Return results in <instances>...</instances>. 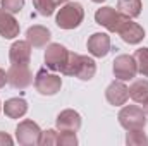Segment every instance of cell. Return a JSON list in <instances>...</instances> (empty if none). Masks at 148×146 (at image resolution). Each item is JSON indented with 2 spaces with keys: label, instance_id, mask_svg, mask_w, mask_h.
I'll return each mask as SVG.
<instances>
[{
  "label": "cell",
  "instance_id": "5bb4252c",
  "mask_svg": "<svg viewBox=\"0 0 148 146\" xmlns=\"http://www.w3.org/2000/svg\"><path fill=\"white\" fill-rule=\"evenodd\" d=\"M19 35V23L14 19L10 12L5 9H0V36L12 40Z\"/></svg>",
  "mask_w": 148,
  "mask_h": 146
},
{
  "label": "cell",
  "instance_id": "83f0119b",
  "mask_svg": "<svg viewBox=\"0 0 148 146\" xmlns=\"http://www.w3.org/2000/svg\"><path fill=\"white\" fill-rule=\"evenodd\" d=\"M143 110H145V113L148 115V100H145V102H143Z\"/></svg>",
  "mask_w": 148,
  "mask_h": 146
},
{
  "label": "cell",
  "instance_id": "ffe728a7",
  "mask_svg": "<svg viewBox=\"0 0 148 146\" xmlns=\"http://www.w3.org/2000/svg\"><path fill=\"white\" fill-rule=\"evenodd\" d=\"M134 60L138 65V72H141L145 77H148V48H140L134 52Z\"/></svg>",
  "mask_w": 148,
  "mask_h": 146
},
{
  "label": "cell",
  "instance_id": "277c9868",
  "mask_svg": "<svg viewBox=\"0 0 148 146\" xmlns=\"http://www.w3.org/2000/svg\"><path fill=\"white\" fill-rule=\"evenodd\" d=\"M7 83L17 89H24L33 83V74L28 64H12L7 71Z\"/></svg>",
  "mask_w": 148,
  "mask_h": 146
},
{
  "label": "cell",
  "instance_id": "7c38bea8",
  "mask_svg": "<svg viewBox=\"0 0 148 146\" xmlns=\"http://www.w3.org/2000/svg\"><path fill=\"white\" fill-rule=\"evenodd\" d=\"M9 59L12 64H29L31 60V45L29 41H16L9 50Z\"/></svg>",
  "mask_w": 148,
  "mask_h": 146
},
{
  "label": "cell",
  "instance_id": "8fae6325",
  "mask_svg": "<svg viewBox=\"0 0 148 146\" xmlns=\"http://www.w3.org/2000/svg\"><path fill=\"white\" fill-rule=\"evenodd\" d=\"M88 52L93 57H105L110 52V38L105 33H95L88 40Z\"/></svg>",
  "mask_w": 148,
  "mask_h": 146
},
{
  "label": "cell",
  "instance_id": "9c48e42d",
  "mask_svg": "<svg viewBox=\"0 0 148 146\" xmlns=\"http://www.w3.org/2000/svg\"><path fill=\"white\" fill-rule=\"evenodd\" d=\"M117 33L121 35V38H122L126 43H129V45H136V43H140V41L145 38V29H143L140 24L133 23L131 19H126V21L121 24V28H119Z\"/></svg>",
  "mask_w": 148,
  "mask_h": 146
},
{
  "label": "cell",
  "instance_id": "484cf974",
  "mask_svg": "<svg viewBox=\"0 0 148 146\" xmlns=\"http://www.w3.org/2000/svg\"><path fill=\"white\" fill-rule=\"evenodd\" d=\"M0 145L10 146V145H12V138H10L9 134H5V132H0Z\"/></svg>",
  "mask_w": 148,
  "mask_h": 146
},
{
  "label": "cell",
  "instance_id": "3957f363",
  "mask_svg": "<svg viewBox=\"0 0 148 146\" xmlns=\"http://www.w3.org/2000/svg\"><path fill=\"white\" fill-rule=\"evenodd\" d=\"M126 19H129V17L122 16V14H121L117 9H114V7H102V9H98L97 14H95V21H97L100 26L107 28L110 33H117L119 28H121V24H122Z\"/></svg>",
  "mask_w": 148,
  "mask_h": 146
},
{
  "label": "cell",
  "instance_id": "ba28073f",
  "mask_svg": "<svg viewBox=\"0 0 148 146\" xmlns=\"http://www.w3.org/2000/svg\"><path fill=\"white\" fill-rule=\"evenodd\" d=\"M138 72V65L133 55H119L114 60V74L121 81H129Z\"/></svg>",
  "mask_w": 148,
  "mask_h": 146
},
{
  "label": "cell",
  "instance_id": "e0dca14e",
  "mask_svg": "<svg viewBox=\"0 0 148 146\" xmlns=\"http://www.w3.org/2000/svg\"><path fill=\"white\" fill-rule=\"evenodd\" d=\"M3 112H5V115L10 117V119H19V117H23V115L28 112V103H26V100H23V98H10V100L5 102Z\"/></svg>",
  "mask_w": 148,
  "mask_h": 146
},
{
  "label": "cell",
  "instance_id": "7a4b0ae2",
  "mask_svg": "<svg viewBox=\"0 0 148 146\" xmlns=\"http://www.w3.org/2000/svg\"><path fill=\"white\" fill-rule=\"evenodd\" d=\"M119 122L126 131H140L147 126V113L136 105H129L119 112Z\"/></svg>",
  "mask_w": 148,
  "mask_h": 146
},
{
  "label": "cell",
  "instance_id": "f546056e",
  "mask_svg": "<svg viewBox=\"0 0 148 146\" xmlns=\"http://www.w3.org/2000/svg\"><path fill=\"white\" fill-rule=\"evenodd\" d=\"M91 2H97V3H102V2H105V0H91Z\"/></svg>",
  "mask_w": 148,
  "mask_h": 146
},
{
  "label": "cell",
  "instance_id": "5b68a950",
  "mask_svg": "<svg viewBox=\"0 0 148 146\" xmlns=\"http://www.w3.org/2000/svg\"><path fill=\"white\" fill-rule=\"evenodd\" d=\"M16 138L21 145L24 146H35L40 145V138H41V129L38 127L33 120H23L17 129H16Z\"/></svg>",
  "mask_w": 148,
  "mask_h": 146
},
{
  "label": "cell",
  "instance_id": "d4e9b609",
  "mask_svg": "<svg viewBox=\"0 0 148 146\" xmlns=\"http://www.w3.org/2000/svg\"><path fill=\"white\" fill-rule=\"evenodd\" d=\"M57 134H59V132H55L53 129L41 132L40 145H41V146H53V145H57Z\"/></svg>",
  "mask_w": 148,
  "mask_h": 146
},
{
  "label": "cell",
  "instance_id": "6da1fadb",
  "mask_svg": "<svg viewBox=\"0 0 148 146\" xmlns=\"http://www.w3.org/2000/svg\"><path fill=\"white\" fill-rule=\"evenodd\" d=\"M83 17H84L83 5L77 2H69L59 10L55 21H57V26L62 29H74L81 24Z\"/></svg>",
  "mask_w": 148,
  "mask_h": 146
},
{
  "label": "cell",
  "instance_id": "ac0fdd59",
  "mask_svg": "<svg viewBox=\"0 0 148 146\" xmlns=\"http://www.w3.org/2000/svg\"><path fill=\"white\" fill-rule=\"evenodd\" d=\"M117 10L126 17H138L141 14V0H119Z\"/></svg>",
  "mask_w": 148,
  "mask_h": 146
},
{
  "label": "cell",
  "instance_id": "9a60e30c",
  "mask_svg": "<svg viewBox=\"0 0 148 146\" xmlns=\"http://www.w3.org/2000/svg\"><path fill=\"white\" fill-rule=\"evenodd\" d=\"M26 40L29 41L31 46L35 48H41L50 41V31L45 26H31L26 31Z\"/></svg>",
  "mask_w": 148,
  "mask_h": 146
},
{
  "label": "cell",
  "instance_id": "52a82bcc",
  "mask_svg": "<svg viewBox=\"0 0 148 146\" xmlns=\"http://www.w3.org/2000/svg\"><path fill=\"white\" fill-rule=\"evenodd\" d=\"M67 55L69 52L66 46H62L60 43H50L45 52V64L50 71H60L67 60Z\"/></svg>",
  "mask_w": 148,
  "mask_h": 146
},
{
  "label": "cell",
  "instance_id": "2e32d148",
  "mask_svg": "<svg viewBox=\"0 0 148 146\" xmlns=\"http://www.w3.org/2000/svg\"><path fill=\"white\" fill-rule=\"evenodd\" d=\"M97 72V65H95V60L86 57V55H79V60H77V67H76V77L83 79V81H90Z\"/></svg>",
  "mask_w": 148,
  "mask_h": 146
},
{
  "label": "cell",
  "instance_id": "4316f807",
  "mask_svg": "<svg viewBox=\"0 0 148 146\" xmlns=\"http://www.w3.org/2000/svg\"><path fill=\"white\" fill-rule=\"evenodd\" d=\"M5 83H7V72L3 69H0V88H3Z\"/></svg>",
  "mask_w": 148,
  "mask_h": 146
},
{
  "label": "cell",
  "instance_id": "f1b7e54d",
  "mask_svg": "<svg viewBox=\"0 0 148 146\" xmlns=\"http://www.w3.org/2000/svg\"><path fill=\"white\" fill-rule=\"evenodd\" d=\"M53 2H55V3H57V5H60V3H66V2H67V0H53Z\"/></svg>",
  "mask_w": 148,
  "mask_h": 146
},
{
  "label": "cell",
  "instance_id": "7402d4cb",
  "mask_svg": "<svg viewBox=\"0 0 148 146\" xmlns=\"http://www.w3.org/2000/svg\"><path fill=\"white\" fill-rule=\"evenodd\" d=\"M126 143H127L129 146L148 145V138L145 136L143 129H140V131H127V136H126Z\"/></svg>",
  "mask_w": 148,
  "mask_h": 146
},
{
  "label": "cell",
  "instance_id": "30bf717a",
  "mask_svg": "<svg viewBox=\"0 0 148 146\" xmlns=\"http://www.w3.org/2000/svg\"><path fill=\"white\" fill-rule=\"evenodd\" d=\"M105 96H107V100H109L110 105H115V107L124 105L127 102V98H129V88L121 79L114 81V83L109 84V88L105 91Z\"/></svg>",
  "mask_w": 148,
  "mask_h": 146
},
{
  "label": "cell",
  "instance_id": "603a6c76",
  "mask_svg": "<svg viewBox=\"0 0 148 146\" xmlns=\"http://www.w3.org/2000/svg\"><path fill=\"white\" fill-rule=\"evenodd\" d=\"M57 145H60V146H76L77 145L76 132H73V131H60V132L57 134Z\"/></svg>",
  "mask_w": 148,
  "mask_h": 146
},
{
  "label": "cell",
  "instance_id": "cb8c5ba5",
  "mask_svg": "<svg viewBox=\"0 0 148 146\" xmlns=\"http://www.w3.org/2000/svg\"><path fill=\"white\" fill-rule=\"evenodd\" d=\"M24 0H2V9H5L10 14H16L23 9Z\"/></svg>",
  "mask_w": 148,
  "mask_h": 146
},
{
  "label": "cell",
  "instance_id": "8992f818",
  "mask_svg": "<svg viewBox=\"0 0 148 146\" xmlns=\"http://www.w3.org/2000/svg\"><path fill=\"white\" fill-rule=\"evenodd\" d=\"M60 86H62V79L59 76L47 72L45 69L38 71L35 77V88L41 95H55L57 91H60Z\"/></svg>",
  "mask_w": 148,
  "mask_h": 146
},
{
  "label": "cell",
  "instance_id": "44dd1931",
  "mask_svg": "<svg viewBox=\"0 0 148 146\" xmlns=\"http://www.w3.org/2000/svg\"><path fill=\"white\" fill-rule=\"evenodd\" d=\"M33 5L38 10V14H41V16H52L57 7V3L53 0H33Z\"/></svg>",
  "mask_w": 148,
  "mask_h": 146
},
{
  "label": "cell",
  "instance_id": "4fadbf2b",
  "mask_svg": "<svg viewBox=\"0 0 148 146\" xmlns=\"http://www.w3.org/2000/svg\"><path fill=\"white\" fill-rule=\"evenodd\" d=\"M57 127L59 131H73V132H77L79 127H81V115L74 110H64L59 113L57 117Z\"/></svg>",
  "mask_w": 148,
  "mask_h": 146
},
{
  "label": "cell",
  "instance_id": "d6986e66",
  "mask_svg": "<svg viewBox=\"0 0 148 146\" xmlns=\"http://www.w3.org/2000/svg\"><path fill=\"white\" fill-rule=\"evenodd\" d=\"M129 96L138 102V103H143L145 100H148V81H134L129 88Z\"/></svg>",
  "mask_w": 148,
  "mask_h": 146
}]
</instances>
